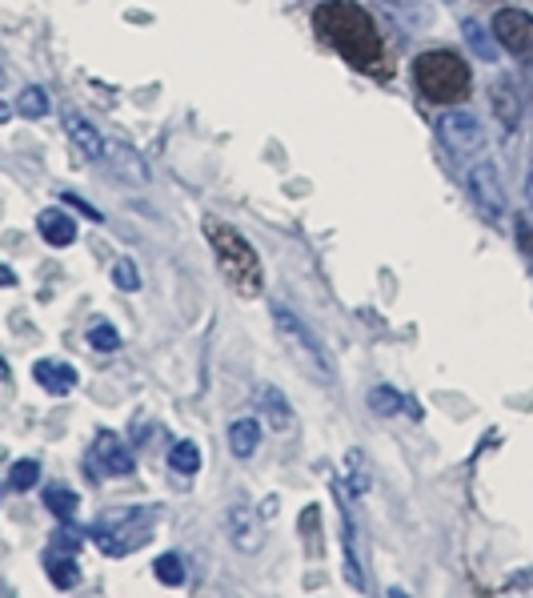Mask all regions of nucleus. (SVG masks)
I'll use <instances>...</instances> for the list:
<instances>
[{
    "instance_id": "nucleus-1",
    "label": "nucleus",
    "mask_w": 533,
    "mask_h": 598,
    "mask_svg": "<svg viewBox=\"0 0 533 598\" xmlns=\"http://www.w3.org/2000/svg\"><path fill=\"white\" fill-rule=\"evenodd\" d=\"M314 29L325 45H333L341 57L361 69L373 81H385L389 77V60H385L382 33L358 0H325L314 12Z\"/></svg>"
},
{
    "instance_id": "nucleus-2",
    "label": "nucleus",
    "mask_w": 533,
    "mask_h": 598,
    "mask_svg": "<svg viewBox=\"0 0 533 598\" xmlns=\"http://www.w3.org/2000/svg\"><path fill=\"white\" fill-rule=\"evenodd\" d=\"M205 237H209V249H213V258H217L220 273H225V282H229L241 297L261 294L265 273H261L257 249L249 246L229 222H217V217H205Z\"/></svg>"
},
{
    "instance_id": "nucleus-3",
    "label": "nucleus",
    "mask_w": 533,
    "mask_h": 598,
    "mask_svg": "<svg viewBox=\"0 0 533 598\" xmlns=\"http://www.w3.org/2000/svg\"><path fill=\"white\" fill-rule=\"evenodd\" d=\"M413 81H418L421 97L433 101V105H457L469 97L474 89V77H469V65H465L457 53L450 48H429L413 60Z\"/></svg>"
},
{
    "instance_id": "nucleus-4",
    "label": "nucleus",
    "mask_w": 533,
    "mask_h": 598,
    "mask_svg": "<svg viewBox=\"0 0 533 598\" xmlns=\"http://www.w3.org/2000/svg\"><path fill=\"white\" fill-rule=\"evenodd\" d=\"M269 314H273L277 338L285 341V350H290L293 362L302 365V370L309 377H317V382H333V377H337V365H333V358H329V350L321 346V338H317L314 329L305 326L302 317L293 314V309L285 302H273V305H269Z\"/></svg>"
},
{
    "instance_id": "nucleus-5",
    "label": "nucleus",
    "mask_w": 533,
    "mask_h": 598,
    "mask_svg": "<svg viewBox=\"0 0 533 598\" xmlns=\"http://www.w3.org/2000/svg\"><path fill=\"white\" fill-rule=\"evenodd\" d=\"M152 522H157V510L152 506H113L93 522V542L109 558H125L128 551L145 546L152 534Z\"/></svg>"
},
{
    "instance_id": "nucleus-6",
    "label": "nucleus",
    "mask_w": 533,
    "mask_h": 598,
    "mask_svg": "<svg viewBox=\"0 0 533 598\" xmlns=\"http://www.w3.org/2000/svg\"><path fill=\"white\" fill-rule=\"evenodd\" d=\"M438 137L453 157H474V153L486 149L481 121H477L474 113H465V109H453V113H445V117L438 121Z\"/></svg>"
},
{
    "instance_id": "nucleus-7",
    "label": "nucleus",
    "mask_w": 533,
    "mask_h": 598,
    "mask_svg": "<svg viewBox=\"0 0 533 598\" xmlns=\"http://www.w3.org/2000/svg\"><path fill=\"white\" fill-rule=\"evenodd\" d=\"M494 36L498 45H506L510 57L533 69V16L525 9H501L494 12Z\"/></svg>"
},
{
    "instance_id": "nucleus-8",
    "label": "nucleus",
    "mask_w": 533,
    "mask_h": 598,
    "mask_svg": "<svg viewBox=\"0 0 533 598\" xmlns=\"http://www.w3.org/2000/svg\"><path fill=\"white\" fill-rule=\"evenodd\" d=\"M128 470H133V454H128L125 438L116 430H101L89 447V474L93 478H121Z\"/></svg>"
},
{
    "instance_id": "nucleus-9",
    "label": "nucleus",
    "mask_w": 533,
    "mask_h": 598,
    "mask_svg": "<svg viewBox=\"0 0 533 598\" xmlns=\"http://www.w3.org/2000/svg\"><path fill=\"white\" fill-rule=\"evenodd\" d=\"M77 534L72 530H60L57 539H53V546L45 551V575H48V583L57 590H72L77 583H81V571H77Z\"/></svg>"
},
{
    "instance_id": "nucleus-10",
    "label": "nucleus",
    "mask_w": 533,
    "mask_h": 598,
    "mask_svg": "<svg viewBox=\"0 0 533 598\" xmlns=\"http://www.w3.org/2000/svg\"><path fill=\"white\" fill-rule=\"evenodd\" d=\"M225 534L241 554H257L265 546V527H261V518L249 503H233L225 510Z\"/></svg>"
},
{
    "instance_id": "nucleus-11",
    "label": "nucleus",
    "mask_w": 533,
    "mask_h": 598,
    "mask_svg": "<svg viewBox=\"0 0 533 598\" xmlns=\"http://www.w3.org/2000/svg\"><path fill=\"white\" fill-rule=\"evenodd\" d=\"M253 402H257V410H261V418H265V426L273 430V435H297V426H302V422H297V410H293L290 398H285L277 386L257 382Z\"/></svg>"
},
{
    "instance_id": "nucleus-12",
    "label": "nucleus",
    "mask_w": 533,
    "mask_h": 598,
    "mask_svg": "<svg viewBox=\"0 0 533 598\" xmlns=\"http://www.w3.org/2000/svg\"><path fill=\"white\" fill-rule=\"evenodd\" d=\"M469 193H474V201L481 205V213H486L489 222H501V213H506V193H501L498 169L489 161H477L474 169H469Z\"/></svg>"
},
{
    "instance_id": "nucleus-13",
    "label": "nucleus",
    "mask_w": 533,
    "mask_h": 598,
    "mask_svg": "<svg viewBox=\"0 0 533 598\" xmlns=\"http://www.w3.org/2000/svg\"><path fill=\"white\" fill-rule=\"evenodd\" d=\"M60 121H65V133H69V142L77 145V153H81L84 161H101L105 157V137H101V129L84 117L81 109H65Z\"/></svg>"
},
{
    "instance_id": "nucleus-14",
    "label": "nucleus",
    "mask_w": 533,
    "mask_h": 598,
    "mask_svg": "<svg viewBox=\"0 0 533 598\" xmlns=\"http://www.w3.org/2000/svg\"><path fill=\"white\" fill-rule=\"evenodd\" d=\"M33 377L45 394H57V398L77 386V370H72L69 362H57V358H41V362L33 365Z\"/></svg>"
},
{
    "instance_id": "nucleus-15",
    "label": "nucleus",
    "mask_w": 533,
    "mask_h": 598,
    "mask_svg": "<svg viewBox=\"0 0 533 598\" xmlns=\"http://www.w3.org/2000/svg\"><path fill=\"white\" fill-rule=\"evenodd\" d=\"M36 229H41V237H45L48 246H72L77 241V222H72L65 210H45L41 217H36Z\"/></svg>"
},
{
    "instance_id": "nucleus-16",
    "label": "nucleus",
    "mask_w": 533,
    "mask_h": 598,
    "mask_svg": "<svg viewBox=\"0 0 533 598\" xmlns=\"http://www.w3.org/2000/svg\"><path fill=\"white\" fill-rule=\"evenodd\" d=\"M261 447V418H237L229 426V450L237 458H253Z\"/></svg>"
},
{
    "instance_id": "nucleus-17",
    "label": "nucleus",
    "mask_w": 533,
    "mask_h": 598,
    "mask_svg": "<svg viewBox=\"0 0 533 598\" xmlns=\"http://www.w3.org/2000/svg\"><path fill=\"white\" fill-rule=\"evenodd\" d=\"M45 506L60 518V522H65V527H69L72 518H77V506H81V498H77L69 486L53 482V486H45Z\"/></svg>"
},
{
    "instance_id": "nucleus-18",
    "label": "nucleus",
    "mask_w": 533,
    "mask_h": 598,
    "mask_svg": "<svg viewBox=\"0 0 533 598\" xmlns=\"http://www.w3.org/2000/svg\"><path fill=\"white\" fill-rule=\"evenodd\" d=\"M105 153L116 161V169H121V173H125V165H128V181H133V185H149V169H145V161H140V157L128 149V145L113 142V145H105Z\"/></svg>"
},
{
    "instance_id": "nucleus-19",
    "label": "nucleus",
    "mask_w": 533,
    "mask_h": 598,
    "mask_svg": "<svg viewBox=\"0 0 533 598\" xmlns=\"http://www.w3.org/2000/svg\"><path fill=\"white\" fill-rule=\"evenodd\" d=\"M462 33H465V45L474 48L477 57H481V60H498V53H501L498 36H489L477 21H462Z\"/></svg>"
},
{
    "instance_id": "nucleus-20",
    "label": "nucleus",
    "mask_w": 533,
    "mask_h": 598,
    "mask_svg": "<svg viewBox=\"0 0 533 598\" xmlns=\"http://www.w3.org/2000/svg\"><path fill=\"white\" fill-rule=\"evenodd\" d=\"M345 470H349V494H365L370 490V482H373V474H370V458H365V450H349L345 454Z\"/></svg>"
},
{
    "instance_id": "nucleus-21",
    "label": "nucleus",
    "mask_w": 533,
    "mask_h": 598,
    "mask_svg": "<svg viewBox=\"0 0 533 598\" xmlns=\"http://www.w3.org/2000/svg\"><path fill=\"white\" fill-rule=\"evenodd\" d=\"M48 93L45 89H41V84H24L21 89V97H16V113H21V117H33V121H41L48 113Z\"/></svg>"
},
{
    "instance_id": "nucleus-22",
    "label": "nucleus",
    "mask_w": 533,
    "mask_h": 598,
    "mask_svg": "<svg viewBox=\"0 0 533 598\" xmlns=\"http://www.w3.org/2000/svg\"><path fill=\"white\" fill-rule=\"evenodd\" d=\"M169 466H173L177 474H197V470H201V447H197V442H189V438H181V442L169 450Z\"/></svg>"
},
{
    "instance_id": "nucleus-23",
    "label": "nucleus",
    "mask_w": 533,
    "mask_h": 598,
    "mask_svg": "<svg viewBox=\"0 0 533 598\" xmlns=\"http://www.w3.org/2000/svg\"><path fill=\"white\" fill-rule=\"evenodd\" d=\"M370 410L377 414V418H394L397 410H406V398H401L394 386H373L370 390Z\"/></svg>"
},
{
    "instance_id": "nucleus-24",
    "label": "nucleus",
    "mask_w": 533,
    "mask_h": 598,
    "mask_svg": "<svg viewBox=\"0 0 533 598\" xmlns=\"http://www.w3.org/2000/svg\"><path fill=\"white\" fill-rule=\"evenodd\" d=\"M494 105H498V117L506 129L518 125V93L510 89V81H498L494 84Z\"/></svg>"
},
{
    "instance_id": "nucleus-25",
    "label": "nucleus",
    "mask_w": 533,
    "mask_h": 598,
    "mask_svg": "<svg viewBox=\"0 0 533 598\" xmlns=\"http://www.w3.org/2000/svg\"><path fill=\"white\" fill-rule=\"evenodd\" d=\"M36 482H41V462H36V458H21V462H12V474H9L12 490H33Z\"/></svg>"
},
{
    "instance_id": "nucleus-26",
    "label": "nucleus",
    "mask_w": 533,
    "mask_h": 598,
    "mask_svg": "<svg viewBox=\"0 0 533 598\" xmlns=\"http://www.w3.org/2000/svg\"><path fill=\"white\" fill-rule=\"evenodd\" d=\"M152 571H157V578H161L165 587H181V583H185V558H181V554H161V558L152 563Z\"/></svg>"
},
{
    "instance_id": "nucleus-27",
    "label": "nucleus",
    "mask_w": 533,
    "mask_h": 598,
    "mask_svg": "<svg viewBox=\"0 0 533 598\" xmlns=\"http://www.w3.org/2000/svg\"><path fill=\"white\" fill-rule=\"evenodd\" d=\"M89 346L101 353H116L121 350V334H116V326H109V321H93V326H89Z\"/></svg>"
},
{
    "instance_id": "nucleus-28",
    "label": "nucleus",
    "mask_w": 533,
    "mask_h": 598,
    "mask_svg": "<svg viewBox=\"0 0 533 598\" xmlns=\"http://www.w3.org/2000/svg\"><path fill=\"white\" fill-rule=\"evenodd\" d=\"M113 282H116V290H128V294H137L140 290V273H137V266L128 258H121L113 266Z\"/></svg>"
},
{
    "instance_id": "nucleus-29",
    "label": "nucleus",
    "mask_w": 533,
    "mask_h": 598,
    "mask_svg": "<svg viewBox=\"0 0 533 598\" xmlns=\"http://www.w3.org/2000/svg\"><path fill=\"white\" fill-rule=\"evenodd\" d=\"M513 229H518V246H522V253L533 261V225L525 222V217H518V222H513Z\"/></svg>"
},
{
    "instance_id": "nucleus-30",
    "label": "nucleus",
    "mask_w": 533,
    "mask_h": 598,
    "mask_svg": "<svg viewBox=\"0 0 533 598\" xmlns=\"http://www.w3.org/2000/svg\"><path fill=\"white\" fill-rule=\"evenodd\" d=\"M65 205H77V210H81L84 217H93V222H101V213H97L93 205H84L81 198H72V193H65Z\"/></svg>"
},
{
    "instance_id": "nucleus-31",
    "label": "nucleus",
    "mask_w": 533,
    "mask_h": 598,
    "mask_svg": "<svg viewBox=\"0 0 533 598\" xmlns=\"http://www.w3.org/2000/svg\"><path fill=\"white\" fill-rule=\"evenodd\" d=\"M9 285H16V273H12L9 266L0 261V290H9Z\"/></svg>"
},
{
    "instance_id": "nucleus-32",
    "label": "nucleus",
    "mask_w": 533,
    "mask_h": 598,
    "mask_svg": "<svg viewBox=\"0 0 533 598\" xmlns=\"http://www.w3.org/2000/svg\"><path fill=\"white\" fill-rule=\"evenodd\" d=\"M9 117H12V105H4V101H0V125H4Z\"/></svg>"
},
{
    "instance_id": "nucleus-33",
    "label": "nucleus",
    "mask_w": 533,
    "mask_h": 598,
    "mask_svg": "<svg viewBox=\"0 0 533 598\" xmlns=\"http://www.w3.org/2000/svg\"><path fill=\"white\" fill-rule=\"evenodd\" d=\"M0 382H9V362L0 358Z\"/></svg>"
},
{
    "instance_id": "nucleus-34",
    "label": "nucleus",
    "mask_w": 533,
    "mask_h": 598,
    "mask_svg": "<svg viewBox=\"0 0 533 598\" xmlns=\"http://www.w3.org/2000/svg\"><path fill=\"white\" fill-rule=\"evenodd\" d=\"M525 198H530V205H533V169H530V181H525Z\"/></svg>"
},
{
    "instance_id": "nucleus-35",
    "label": "nucleus",
    "mask_w": 533,
    "mask_h": 598,
    "mask_svg": "<svg viewBox=\"0 0 533 598\" xmlns=\"http://www.w3.org/2000/svg\"><path fill=\"white\" fill-rule=\"evenodd\" d=\"M4 81H9V77H4V69H0V84H4Z\"/></svg>"
},
{
    "instance_id": "nucleus-36",
    "label": "nucleus",
    "mask_w": 533,
    "mask_h": 598,
    "mask_svg": "<svg viewBox=\"0 0 533 598\" xmlns=\"http://www.w3.org/2000/svg\"><path fill=\"white\" fill-rule=\"evenodd\" d=\"M0 494H4V486H0Z\"/></svg>"
},
{
    "instance_id": "nucleus-37",
    "label": "nucleus",
    "mask_w": 533,
    "mask_h": 598,
    "mask_svg": "<svg viewBox=\"0 0 533 598\" xmlns=\"http://www.w3.org/2000/svg\"><path fill=\"white\" fill-rule=\"evenodd\" d=\"M445 4H450V0H445Z\"/></svg>"
}]
</instances>
